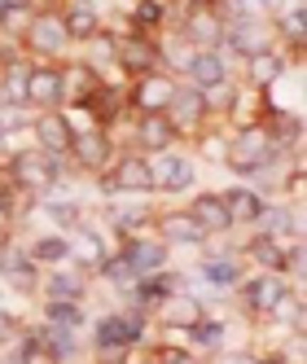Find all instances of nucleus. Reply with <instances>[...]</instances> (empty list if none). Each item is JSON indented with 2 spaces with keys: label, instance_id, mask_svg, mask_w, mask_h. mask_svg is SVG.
Returning <instances> with one entry per match:
<instances>
[{
  "label": "nucleus",
  "instance_id": "obj_1",
  "mask_svg": "<svg viewBox=\"0 0 307 364\" xmlns=\"http://www.w3.org/2000/svg\"><path fill=\"white\" fill-rule=\"evenodd\" d=\"M272 159V141H268V132L264 127H242V132L228 141V149H224V163L233 167V171H259L264 163Z\"/></svg>",
  "mask_w": 307,
  "mask_h": 364
},
{
  "label": "nucleus",
  "instance_id": "obj_2",
  "mask_svg": "<svg viewBox=\"0 0 307 364\" xmlns=\"http://www.w3.org/2000/svg\"><path fill=\"white\" fill-rule=\"evenodd\" d=\"M9 171H14V180H18V185L22 189H31V193H44L48 185H53V180H58V171H62V159H58V154H14V163H9Z\"/></svg>",
  "mask_w": 307,
  "mask_h": 364
},
{
  "label": "nucleus",
  "instance_id": "obj_3",
  "mask_svg": "<svg viewBox=\"0 0 307 364\" xmlns=\"http://www.w3.org/2000/svg\"><path fill=\"white\" fill-rule=\"evenodd\" d=\"M145 338V311H114V316H101L97 325V351H110V347H136Z\"/></svg>",
  "mask_w": 307,
  "mask_h": 364
},
{
  "label": "nucleus",
  "instance_id": "obj_4",
  "mask_svg": "<svg viewBox=\"0 0 307 364\" xmlns=\"http://www.w3.org/2000/svg\"><path fill=\"white\" fill-rule=\"evenodd\" d=\"M171 97H176V80H167L163 70H149V75H136L132 80V110L141 114H167L171 106Z\"/></svg>",
  "mask_w": 307,
  "mask_h": 364
},
{
  "label": "nucleus",
  "instance_id": "obj_5",
  "mask_svg": "<svg viewBox=\"0 0 307 364\" xmlns=\"http://www.w3.org/2000/svg\"><path fill=\"white\" fill-rule=\"evenodd\" d=\"M242 299H246V307L254 311V316H272V311L290 299V285L281 281V272H264V277H254V281H246V290H242Z\"/></svg>",
  "mask_w": 307,
  "mask_h": 364
},
{
  "label": "nucleus",
  "instance_id": "obj_6",
  "mask_svg": "<svg viewBox=\"0 0 307 364\" xmlns=\"http://www.w3.org/2000/svg\"><path fill=\"white\" fill-rule=\"evenodd\" d=\"M27 40H31V48H36V53H44V58H58L62 48L70 44V36H66V27H62V14H31Z\"/></svg>",
  "mask_w": 307,
  "mask_h": 364
},
{
  "label": "nucleus",
  "instance_id": "obj_7",
  "mask_svg": "<svg viewBox=\"0 0 307 364\" xmlns=\"http://www.w3.org/2000/svg\"><path fill=\"white\" fill-rule=\"evenodd\" d=\"M149 189H154L149 159H136V154H127V159H119L114 176L106 180V193H149Z\"/></svg>",
  "mask_w": 307,
  "mask_h": 364
},
{
  "label": "nucleus",
  "instance_id": "obj_8",
  "mask_svg": "<svg viewBox=\"0 0 307 364\" xmlns=\"http://www.w3.org/2000/svg\"><path fill=\"white\" fill-rule=\"evenodd\" d=\"M114 62L132 75H149V70H158V48L145 36H127V40H114Z\"/></svg>",
  "mask_w": 307,
  "mask_h": 364
},
{
  "label": "nucleus",
  "instance_id": "obj_9",
  "mask_svg": "<svg viewBox=\"0 0 307 364\" xmlns=\"http://www.w3.org/2000/svg\"><path fill=\"white\" fill-rule=\"evenodd\" d=\"M36 141H40L44 154H62V149H70V141H75V127H70V119H66L62 110H44V114L36 119Z\"/></svg>",
  "mask_w": 307,
  "mask_h": 364
},
{
  "label": "nucleus",
  "instance_id": "obj_10",
  "mask_svg": "<svg viewBox=\"0 0 307 364\" xmlns=\"http://www.w3.org/2000/svg\"><path fill=\"white\" fill-rule=\"evenodd\" d=\"M158 311H163V325H167V329H193L202 316H207L202 299H193V294H167V299L158 303Z\"/></svg>",
  "mask_w": 307,
  "mask_h": 364
},
{
  "label": "nucleus",
  "instance_id": "obj_11",
  "mask_svg": "<svg viewBox=\"0 0 307 364\" xmlns=\"http://www.w3.org/2000/svg\"><path fill=\"white\" fill-rule=\"evenodd\" d=\"M185 36H189L198 48H220V40H224V22L211 14V5H193L189 18H185Z\"/></svg>",
  "mask_w": 307,
  "mask_h": 364
},
{
  "label": "nucleus",
  "instance_id": "obj_12",
  "mask_svg": "<svg viewBox=\"0 0 307 364\" xmlns=\"http://www.w3.org/2000/svg\"><path fill=\"white\" fill-rule=\"evenodd\" d=\"M62 101V70L36 66L27 70V106H58Z\"/></svg>",
  "mask_w": 307,
  "mask_h": 364
},
{
  "label": "nucleus",
  "instance_id": "obj_13",
  "mask_svg": "<svg viewBox=\"0 0 307 364\" xmlns=\"http://www.w3.org/2000/svg\"><path fill=\"white\" fill-rule=\"evenodd\" d=\"M70 154H75V163H80V167L101 171V167L110 163V136L106 132H75Z\"/></svg>",
  "mask_w": 307,
  "mask_h": 364
},
{
  "label": "nucleus",
  "instance_id": "obj_14",
  "mask_svg": "<svg viewBox=\"0 0 307 364\" xmlns=\"http://www.w3.org/2000/svg\"><path fill=\"white\" fill-rule=\"evenodd\" d=\"M158 232H163V242H171V246H202V242H207V232H202V224L189 211L163 215L158 220Z\"/></svg>",
  "mask_w": 307,
  "mask_h": 364
},
{
  "label": "nucleus",
  "instance_id": "obj_15",
  "mask_svg": "<svg viewBox=\"0 0 307 364\" xmlns=\"http://www.w3.org/2000/svg\"><path fill=\"white\" fill-rule=\"evenodd\" d=\"M149 171H154V189H163V193H181V189L193 185V167L185 159H176V154H167V159H158V163H149Z\"/></svg>",
  "mask_w": 307,
  "mask_h": 364
},
{
  "label": "nucleus",
  "instance_id": "obj_16",
  "mask_svg": "<svg viewBox=\"0 0 307 364\" xmlns=\"http://www.w3.org/2000/svg\"><path fill=\"white\" fill-rule=\"evenodd\" d=\"M198 224H202V232H228L233 228V215H228V206H224V198L220 193H202L198 202H193V211H189Z\"/></svg>",
  "mask_w": 307,
  "mask_h": 364
},
{
  "label": "nucleus",
  "instance_id": "obj_17",
  "mask_svg": "<svg viewBox=\"0 0 307 364\" xmlns=\"http://www.w3.org/2000/svg\"><path fill=\"white\" fill-rule=\"evenodd\" d=\"M189 80L193 88H211V84H224L228 80V70H224V58L215 53V48H198V53L189 58Z\"/></svg>",
  "mask_w": 307,
  "mask_h": 364
},
{
  "label": "nucleus",
  "instance_id": "obj_18",
  "mask_svg": "<svg viewBox=\"0 0 307 364\" xmlns=\"http://www.w3.org/2000/svg\"><path fill=\"white\" fill-rule=\"evenodd\" d=\"M136 141H141L149 154H158V149H167V145L176 141V123H171L167 114H141V119H136Z\"/></svg>",
  "mask_w": 307,
  "mask_h": 364
},
{
  "label": "nucleus",
  "instance_id": "obj_19",
  "mask_svg": "<svg viewBox=\"0 0 307 364\" xmlns=\"http://www.w3.org/2000/svg\"><path fill=\"white\" fill-rule=\"evenodd\" d=\"M202 114H207V101H202V92H198V88H176L171 106H167V119L176 123V132H181V127H193Z\"/></svg>",
  "mask_w": 307,
  "mask_h": 364
},
{
  "label": "nucleus",
  "instance_id": "obj_20",
  "mask_svg": "<svg viewBox=\"0 0 307 364\" xmlns=\"http://www.w3.org/2000/svg\"><path fill=\"white\" fill-rule=\"evenodd\" d=\"M62 27H66L70 40H80V44H84V40H92V36L101 31V14H97L92 5H84V0H75V5L62 14Z\"/></svg>",
  "mask_w": 307,
  "mask_h": 364
},
{
  "label": "nucleus",
  "instance_id": "obj_21",
  "mask_svg": "<svg viewBox=\"0 0 307 364\" xmlns=\"http://www.w3.org/2000/svg\"><path fill=\"white\" fill-rule=\"evenodd\" d=\"M66 259H75V264H84V268H101L106 246H101V237L92 228H75V237L66 242Z\"/></svg>",
  "mask_w": 307,
  "mask_h": 364
},
{
  "label": "nucleus",
  "instance_id": "obj_22",
  "mask_svg": "<svg viewBox=\"0 0 307 364\" xmlns=\"http://www.w3.org/2000/svg\"><path fill=\"white\" fill-rule=\"evenodd\" d=\"M123 259H127V264L136 268V277H141V272L163 268L167 246H163V242H149V237H132V242H127V250H123Z\"/></svg>",
  "mask_w": 307,
  "mask_h": 364
},
{
  "label": "nucleus",
  "instance_id": "obj_23",
  "mask_svg": "<svg viewBox=\"0 0 307 364\" xmlns=\"http://www.w3.org/2000/svg\"><path fill=\"white\" fill-rule=\"evenodd\" d=\"M246 255H250V259H254V264H259L264 272H286V268H290V250L281 246L276 237H268V232H264V237H254Z\"/></svg>",
  "mask_w": 307,
  "mask_h": 364
},
{
  "label": "nucleus",
  "instance_id": "obj_24",
  "mask_svg": "<svg viewBox=\"0 0 307 364\" xmlns=\"http://www.w3.org/2000/svg\"><path fill=\"white\" fill-rule=\"evenodd\" d=\"M176 272H154V277H145V281H136V290H132V303L145 311L149 303H163L167 294H176Z\"/></svg>",
  "mask_w": 307,
  "mask_h": 364
},
{
  "label": "nucleus",
  "instance_id": "obj_25",
  "mask_svg": "<svg viewBox=\"0 0 307 364\" xmlns=\"http://www.w3.org/2000/svg\"><path fill=\"white\" fill-rule=\"evenodd\" d=\"M246 62H250V80L259 84V88L276 84V80H281V70H286V58L272 53V48H259V53H250Z\"/></svg>",
  "mask_w": 307,
  "mask_h": 364
},
{
  "label": "nucleus",
  "instance_id": "obj_26",
  "mask_svg": "<svg viewBox=\"0 0 307 364\" xmlns=\"http://www.w3.org/2000/svg\"><path fill=\"white\" fill-rule=\"evenodd\" d=\"M233 48L242 58H250V53H259V48H268V31L259 27V22H250V18H242V22H233Z\"/></svg>",
  "mask_w": 307,
  "mask_h": 364
},
{
  "label": "nucleus",
  "instance_id": "obj_27",
  "mask_svg": "<svg viewBox=\"0 0 307 364\" xmlns=\"http://www.w3.org/2000/svg\"><path fill=\"white\" fill-rule=\"evenodd\" d=\"M40 343L48 347V355H53V360H70L75 351H80V347H75V329L53 325V321H48V325L40 329Z\"/></svg>",
  "mask_w": 307,
  "mask_h": 364
},
{
  "label": "nucleus",
  "instance_id": "obj_28",
  "mask_svg": "<svg viewBox=\"0 0 307 364\" xmlns=\"http://www.w3.org/2000/svg\"><path fill=\"white\" fill-rule=\"evenodd\" d=\"M224 206H228V215H233V224H250V220H259V198H254L250 189H233V193H224Z\"/></svg>",
  "mask_w": 307,
  "mask_h": 364
},
{
  "label": "nucleus",
  "instance_id": "obj_29",
  "mask_svg": "<svg viewBox=\"0 0 307 364\" xmlns=\"http://www.w3.org/2000/svg\"><path fill=\"white\" fill-rule=\"evenodd\" d=\"M202 277L224 290V285L237 281V259H233V255H215V259H207V264H202Z\"/></svg>",
  "mask_w": 307,
  "mask_h": 364
},
{
  "label": "nucleus",
  "instance_id": "obj_30",
  "mask_svg": "<svg viewBox=\"0 0 307 364\" xmlns=\"http://www.w3.org/2000/svg\"><path fill=\"white\" fill-rule=\"evenodd\" d=\"M44 299H70V303H80V299H84V281L58 272V277L44 281Z\"/></svg>",
  "mask_w": 307,
  "mask_h": 364
},
{
  "label": "nucleus",
  "instance_id": "obj_31",
  "mask_svg": "<svg viewBox=\"0 0 307 364\" xmlns=\"http://www.w3.org/2000/svg\"><path fill=\"white\" fill-rule=\"evenodd\" d=\"M44 316L53 321V325H66V329H80V325H84V311H80V303H70V299H48Z\"/></svg>",
  "mask_w": 307,
  "mask_h": 364
},
{
  "label": "nucleus",
  "instance_id": "obj_32",
  "mask_svg": "<svg viewBox=\"0 0 307 364\" xmlns=\"http://www.w3.org/2000/svg\"><path fill=\"white\" fill-rule=\"evenodd\" d=\"M101 277H106L110 285H119V290H127V285L136 281V268L127 264L123 255H114V259H101Z\"/></svg>",
  "mask_w": 307,
  "mask_h": 364
},
{
  "label": "nucleus",
  "instance_id": "obj_33",
  "mask_svg": "<svg viewBox=\"0 0 307 364\" xmlns=\"http://www.w3.org/2000/svg\"><path fill=\"white\" fill-rule=\"evenodd\" d=\"M185 333H193V343H198L202 351H220V347H224V325H220V321H198V325L185 329Z\"/></svg>",
  "mask_w": 307,
  "mask_h": 364
},
{
  "label": "nucleus",
  "instance_id": "obj_34",
  "mask_svg": "<svg viewBox=\"0 0 307 364\" xmlns=\"http://www.w3.org/2000/svg\"><path fill=\"white\" fill-rule=\"evenodd\" d=\"M27 255L36 264H58V259H66V237H40Z\"/></svg>",
  "mask_w": 307,
  "mask_h": 364
},
{
  "label": "nucleus",
  "instance_id": "obj_35",
  "mask_svg": "<svg viewBox=\"0 0 307 364\" xmlns=\"http://www.w3.org/2000/svg\"><path fill=\"white\" fill-rule=\"evenodd\" d=\"M84 44H88V58H92L88 66H97V62H114V36H101V31H97V36L84 40Z\"/></svg>",
  "mask_w": 307,
  "mask_h": 364
},
{
  "label": "nucleus",
  "instance_id": "obj_36",
  "mask_svg": "<svg viewBox=\"0 0 307 364\" xmlns=\"http://www.w3.org/2000/svg\"><path fill=\"white\" fill-rule=\"evenodd\" d=\"M276 27H281V36H286L290 44H303V9L281 14V18H276Z\"/></svg>",
  "mask_w": 307,
  "mask_h": 364
},
{
  "label": "nucleus",
  "instance_id": "obj_37",
  "mask_svg": "<svg viewBox=\"0 0 307 364\" xmlns=\"http://www.w3.org/2000/svg\"><path fill=\"white\" fill-rule=\"evenodd\" d=\"M48 215H53L62 228H80V206H75V202H53V206H48Z\"/></svg>",
  "mask_w": 307,
  "mask_h": 364
},
{
  "label": "nucleus",
  "instance_id": "obj_38",
  "mask_svg": "<svg viewBox=\"0 0 307 364\" xmlns=\"http://www.w3.org/2000/svg\"><path fill=\"white\" fill-rule=\"evenodd\" d=\"M158 18H163V0H141V5H136V22H141V27H154Z\"/></svg>",
  "mask_w": 307,
  "mask_h": 364
},
{
  "label": "nucleus",
  "instance_id": "obj_39",
  "mask_svg": "<svg viewBox=\"0 0 307 364\" xmlns=\"http://www.w3.org/2000/svg\"><path fill=\"white\" fill-rule=\"evenodd\" d=\"M264 228H268V237H276V232H290V228H298V220H294V215H286V211H272Z\"/></svg>",
  "mask_w": 307,
  "mask_h": 364
},
{
  "label": "nucleus",
  "instance_id": "obj_40",
  "mask_svg": "<svg viewBox=\"0 0 307 364\" xmlns=\"http://www.w3.org/2000/svg\"><path fill=\"white\" fill-rule=\"evenodd\" d=\"M154 364H202V360L193 351H176L171 347V351H158V360H154Z\"/></svg>",
  "mask_w": 307,
  "mask_h": 364
},
{
  "label": "nucleus",
  "instance_id": "obj_41",
  "mask_svg": "<svg viewBox=\"0 0 307 364\" xmlns=\"http://www.w3.org/2000/svg\"><path fill=\"white\" fill-rule=\"evenodd\" d=\"M9 333H18V321H14V311L0 307V338H9Z\"/></svg>",
  "mask_w": 307,
  "mask_h": 364
},
{
  "label": "nucleus",
  "instance_id": "obj_42",
  "mask_svg": "<svg viewBox=\"0 0 307 364\" xmlns=\"http://www.w3.org/2000/svg\"><path fill=\"white\" fill-rule=\"evenodd\" d=\"M5 5H31V0H5Z\"/></svg>",
  "mask_w": 307,
  "mask_h": 364
},
{
  "label": "nucleus",
  "instance_id": "obj_43",
  "mask_svg": "<svg viewBox=\"0 0 307 364\" xmlns=\"http://www.w3.org/2000/svg\"><path fill=\"white\" fill-rule=\"evenodd\" d=\"M264 5H272V9H281V0H264Z\"/></svg>",
  "mask_w": 307,
  "mask_h": 364
},
{
  "label": "nucleus",
  "instance_id": "obj_44",
  "mask_svg": "<svg viewBox=\"0 0 307 364\" xmlns=\"http://www.w3.org/2000/svg\"><path fill=\"white\" fill-rule=\"evenodd\" d=\"M259 364H281V355H276V360H259Z\"/></svg>",
  "mask_w": 307,
  "mask_h": 364
},
{
  "label": "nucleus",
  "instance_id": "obj_45",
  "mask_svg": "<svg viewBox=\"0 0 307 364\" xmlns=\"http://www.w3.org/2000/svg\"><path fill=\"white\" fill-rule=\"evenodd\" d=\"M5 9H9V5H5V0H0V18H5Z\"/></svg>",
  "mask_w": 307,
  "mask_h": 364
},
{
  "label": "nucleus",
  "instance_id": "obj_46",
  "mask_svg": "<svg viewBox=\"0 0 307 364\" xmlns=\"http://www.w3.org/2000/svg\"><path fill=\"white\" fill-rule=\"evenodd\" d=\"M224 364H242V360H224Z\"/></svg>",
  "mask_w": 307,
  "mask_h": 364
}]
</instances>
